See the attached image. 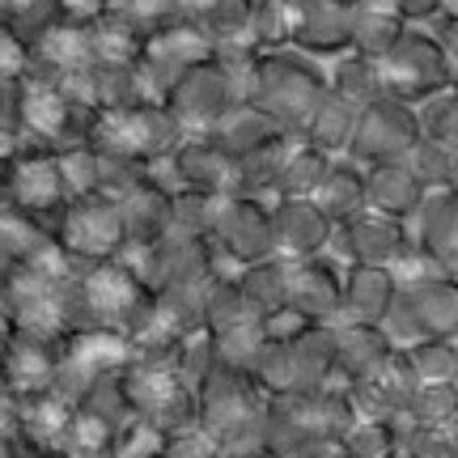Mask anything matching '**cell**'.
Returning <instances> with one entry per match:
<instances>
[{"label": "cell", "instance_id": "1", "mask_svg": "<svg viewBox=\"0 0 458 458\" xmlns=\"http://www.w3.org/2000/svg\"><path fill=\"white\" fill-rule=\"evenodd\" d=\"M68 323L77 331H119L123 340H140L153 323V289L136 272V263H77L68 280Z\"/></svg>", "mask_w": 458, "mask_h": 458}, {"label": "cell", "instance_id": "2", "mask_svg": "<svg viewBox=\"0 0 458 458\" xmlns=\"http://www.w3.org/2000/svg\"><path fill=\"white\" fill-rule=\"evenodd\" d=\"M102 114L85 106L68 85L47 81L38 72H26L13 81V128L26 136V145L68 153V148L94 145Z\"/></svg>", "mask_w": 458, "mask_h": 458}, {"label": "cell", "instance_id": "3", "mask_svg": "<svg viewBox=\"0 0 458 458\" xmlns=\"http://www.w3.org/2000/svg\"><path fill=\"white\" fill-rule=\"evenodd\" d=\"M263 411L267 394L246 369L216 365L199 382V428L216 442L221 458L263 454Z\"/></svg>", "mask_w": 458, "mask_h": 458}, {"label": "cell", "instance_id": "4", "mask_svg": "<svg viewBox=\"0 0 458 458\" xmlns=\"http://www.w3.org/2000/svg\"><path fill=\"white\" fill-rule=\"evenodd\" d=\"M323 94H327V64L297 47H276V51H259L246 102H255L259 111L276 119L280 128L301 136L306 119H310V111L318 106Z\"/></svg>", "mask_w": 458, "mask_h": 458}, {"label": "cell", "instance_id": "5", "mask_svg": "<svg viewBox=\"0 0 458 458\" xmlns=\"http://www.w3.org/2000/svg\"><path fill=\"white\" fill-rule=\"evenodd\" d=\"M382 327L394 340V348H411L420 340L458 344V276L428 272V276L399 280V297Z\"/></svg>", "mask_w": 458, "mask_h": 458}, {"label": "cell", "instance_id": "6", "mask_svg": "<svg viewBox=\"0 0 458 458\" xmlns=\"http://www.w3.org/2000/svg\"><path fill=\"white\" fill-rule=\"evenodd\" d=\"M377 68H382L386 94L411 102V106H420L433 94L454 85V64H450V55L442 51V43L433 38L428 26H408L403 38L377 60Z\"/></svg>", "mask_w": 458, "mask_h": 458}, {"label": "cell", "instance_id": "7", "mask_svg": "<svg viewBox=\"0 0 458 458\" xmlns=\"http://www.w3.org/2000/svg\"><path fill=\"white\" fill-rule=\"evenodd\" d=\"M55 242L72 263H111L128 255V229L114 196H85L72 199L60 221L51 225Z\"/></svg>", "mask_w": 458, "mask_h": 458}, {"label": "cell", "instance_id": "8", "mask_svg": "<svg viewBox=\"0 0 458 458\" xmlns=\"http://www.w3.org/2000/svg\"><path fill=\"white\" fill-rule=\"evenodd\" d=\"M208 246L221 272H238L246 263L276 255L272 242V199L259 196H221L208 229Z\"/></svg>", "mask_w": 458, "mask_h": 458}, {"label": "cell", "instance_id": "9", "mask_svg": "<svg viewBox=\"0 0 458 458\" xmlns=\"http://www.w3.org/2000/svg\"><path fill=\"white\" fill-rule=\"evenodd\" d=\"M182 140V128L179 119L165 111V102H136L128 111H114V114H102L98 123V136L94 145L111 148V153H123V157H136L140 165H153L170 157Z\"/></svg>", "mask_w": 458, "mask_h": 458}, {"label": "cell", "instance_id": "10", "mask_svg": "<svg viewBox=\"0 0 458 458\" xmlns=\"http://www.w3.org/2000/svg\"><path fill=\"white\" fill-rule=\"evenodd\" d=\"M162 102H165V111L179 119L182 136H208L246 98H242V89H238V81L225 72V64L213 55V60L196 64L191 72H182L179 85Z\"/></svg>", "mask_w": 458, "mask_h": 458}, {"label": "cell", "instance_id": "11", "mask_svg": "<svg viewBox=\"0 0 458 458\" xmlns=\"http://www.w3.org/2000/svg\"><path fill=\"white\" fill-rule=\"evenodd\" d=\"M425 131H420V111L403 98H377L360 111L357 136L344 157H352L357 165H382V162H408V153L416 148Z\"/></svg>", "mask_w": 458, "mask_h": 458}, {"label": "cell", "instance_id": "12", "mask_svg": "<svg viewBox=\"0 0 458 458\" xmlns=\"http://www.w3.org/2000/svg\"><path fill=\"white\" fill-rule=\"evenodd\" d=\"M128 259L136 263V272L145 276V284L153 293H165V289H196V284H208V280L221 272L208 238L179 233V229H170L162 242H153L148 250H136Z\"/></svg>", "mask_w": 458, "mask_h": 458}, {"label": "cell", "instance_id": "13", "mask_svg": "<svg viewBox=\"0 0 458 458\" xmlns=\"http://www.w3.org/2000/svg\"><path fill=\"white\" fill-rule=\"evenodd\" d=\"M213 55H216V43L199 30V26H191V21H174V26L157 30L153 38H145L140 60H136V72H140V81H145L148 98L162 102L165 94L179 85L182 72H191L196 64L213 60Z\"/></svg>", "mask_w": 458, "mask_h": 458}, {"label": "cell", "instance_id": "14", "mask_svg": "<svg viewBox=\"0 0 458 458\" xmlns=\"http://www.w3.org/2000/svg\"><path fill=\"white\" fill-rule=\"evenodd\" d=\"M148 179L165 191H204V196H233L238 165L208 140V136H182L179 148L148 170Z\"/></svg>", "mask_w": 458, "mask_h": 458}, {"label": "cell", "instance_id": "15", "mask_svg": "<svg viewBox=\"0 0 458 458\" xmlns=\"http://www.w3.org/2000/svg\"><path fill=\"white\" fill-rule=\"evenodd\" d=\"M411 250V233L408 221H394V216H382L374 208L348 216L335 225L331 233L327 255L340 267H357V263H377V267H394Z\"/></svg>", "mask_w": 458, "mask_h": 458}, {"label": "cell", "instance_id": "16", "mask_svg": "<svg viewBox=\"0 0 458 458\" xmlns=\"http://www.w3.org/2000/svg\"><path fill=\"white\" fill-rule=\"evenodd\" d=\"M60 360H64V340L13 327L9 348L0 357V391L13 394V399H34V394L55 391Z\"/></svg>", "mask_w": 458, "mask_h": 458}, {"label": "cell", "instance_id": "17", "mask_svg": "<svg viewBox=\"0 0 458 458\" xmlns=\"http://www.w3.org/2000/svg\"><path fill=\"white\" fill-rule=\"evenodd\" d=\"M9 187H13V208L17 213L34 216L43 225H55L72 196H68V182L60 174V157L47 148H26L9 170Z\"/></svg>", "mask_w": 458, "mask_h": 458}, {"label": "cell", "instance_id": "18", "mask_svg": "<svg viewBox=\"0 0 458 458\" xmlns=\"http://www.w3.org/2000/svg\"><path fill=\"white\" fill-rule=\"evenodd\" d=\"M352 17H357V0H297L289 47L327 64L352 51Z\"/></svg>", "mask_w": 458, "mask_h": 458}, {"label": "cell", "instance_id": "19", "mask_svg": "<svg viewBox=\"0 0 458 458\" xmlns=\"http://www.w3.org/2000/svg\"><path fill=\"white\" fill-rule=\"evenodd\" d=\"M331 221L310 196H276L272 199V242L280 259H314L331 246Z\"/></svg>", "mask_w": 458, "mask_h": 458}, {"label": "cell", "instance_id": "20", "mask_svg": "<svg viewBox=\"0 0 458 458\" xmlns=\"http://www.w3.org/2000/svg\"><path fill=\"white\" fill-rule=\"evenodd\" d=\"M344 272L327 250L314 259H293L289 276V310H297L306 323H340L344 314Z\"/></svg>", "mask_w": 458, "mask_h": 458}, {"label": "cell", "instance_id": "21", "mask_svg": "<svg viewBox=\"0 0 458 458\" xmlns=\"http://www.w3.org/2000/svg\"><path fill=\"white\" fill-rule=\"evenodd\" d=\"M293 136L297 131L280 128L276 119L267 111H259L255 102H238V106L208 131V140H213L233 165H242V162H250V157H263V153H272V148L289 145Z\"/></svg>", "mask_w": 458, "mask_h": 458}, {"label": "cell", "instance_id": "22", "mask_svg": "<svg viewBox=\"0 0 458 458\" xmlns=\"http://www.w3.org/2000/svg\"><path fill=\"white\" fill-rule=\"evenodd\" d=\"M119 213H123V229H128V255L148 250L174 229V191L145 179L119 196Z\"/></svg>", "mask_w": 458, "mask_h": 458}, {"label": "cell", "instance_id": "23", "mask_svg": "<svg viewBox=\"0 0 458 458\" xmlns=\"http://www.w3.org/2000/svg\"><path fill=\"white\" fill-rule=\"evenodd\" d=\"M399 297V272L377 267V263H357L344 272V314L340 323H374L382 327Z\"/></svg>", "mask_w": 458, "mask_h": 458}, {"label": "cell", "instance_id": "24", "mask_svg": "<svg viewBox=\"0 0 458 458\" xmlns=\"http://www.w3.org/2000/svg\"><path fill=\"white\" fill-rule=\"evenodd\" d=\"M394 340L386 327L374 323H335V374L340 382H360V377L382 374L394 360Z\"/></svg>", "mask_w": 458, "mask_h": 458}, {"label": "cell", "instance_id": "25", "mask_svg": "<svg viewBox=\"0 0 458 458\" xmlns=\"http://www.w3.org/2000/svg\"><path fill=\"white\" fill-rule=\"evenodd\" d=\"M68 89H72L85 106H94L98 114H114V111L136 106V102H148V89H145V81H140L136 64H98V60H94Z\"/></svg>", "mask_w": 458, "mask_h": 458}, {"label": "cell", "instance_id": "26", "mask_svg": "<svg viewBox=\"0 0 458 458\" xmlns=\"http://www.w3.org/2000/svg\"><path fill=\"white\" fill-rule=\"evenodd\" d=\"M425 187L411 174L408 162H382L365 170V199L369 208L382 216H394V221H411L425 204Z\"/></svg>", "mask_w": 458, "mask_h": 458}, {"label": "cell", "instance_id": "27", "mask_svg": "<svg viewBox=\"0 0 458 458\" xmlns=\"http://www.w3.org/2000/svg\"><path fill=\"white\" fill-rule=\"evenodd\" d=\"M72 425H77V408L64 394H34V399H17V433H26L30 442L60 450L64 454L72 442Z\"/></svg>", "mask_w": 458, "mask_h": 458}, {"label": "cell", "instance_id": "28", "mask_svg": "<svg viewBox=\"0 0 458 458\" xmlns=\"http://www.w3.org/2000/svg\"><path fill=\"white\" fill-rule=\"evenodd\" d=\"M357 123H360V106H352L348 98H340L335 89H327L318 106L310 111L306 128H301V140L314 148H323L331 157H344L352 136H357Z\"/></svg>", "mask_w": 458, "mask_h": 458}, {"label": "cell", "instance_id": "29", "mask_svg": "<svg viewBox=\"0 0 458 458\" xmlns=\"http://www.w3.org/2000/svg\"><path fill=\"white\" fill-rule=\"evenodd\" d=\"M182 21L199 26L216 47H225V43H250L255 0H182Z\"/></svg>", "mask_w": 458, "mask_h": 458}, {"label": "cell", "instance_id": "30", "mask_svg": "<svg viewBox=\"0 0 458 458\" xmlns=\"http://www.w3.org/2000/svg\"><path fill=\"white\" fill-rule=\"evenodd\" d=\"M238 276V289L250 301V310L259 318H272V314L289 310V276H293V259H280V255H267L259 263H246L233 272Z\"/></svg>", "mask_w": 458, "mask_h": 458}, {"label": "cell", "instance_id": "31", "mask_svg": "<svg viewBox=\"0 0 458 458\" xmlns=\"http://www.w3.org/2000/svg\"><path fill=\"white\" fill-rule=\"evenodd\" d=\"M310 199L335 225L348 221V216L365 213V208H369V199H365V165H357L352 157H335L327 170V179L318 182V191H314Z\"/></svg>", "mask_w": 458, "mask_h": 458}, {"label": "cell", "instance_id": "32", "mask_svg": "<svg viewBox=\"0 0 458 458\" xmlns=\"http://www.w3.org/2000/svg\"><path fill=\"white\" fill-rule=\"evenodd\" d=\"M327 89H335L340 98H348L352 106H369V102L386 98V85H382V68L377 60L360 55V51H344L335 60H327Z\"/></svg>", "mask_w": 458, "mask_h": 458}, {"label": "cell", "instance_id": "33", "mask_svg": "<svg viewBox=\"0 0 458 458\" xmlns=\"http://www.w3.org/2000/svg\"><path fill=\"white\" fill-rule=\"evenodd\" d=\"M403 30H408V21L391 13L382 0H360L357 17H352V51L369 55V60H382L403 38Z\"/></svg>", "mask_w": 458, "mask_h": 458}, {"label": "cell", "instance_id": "34", "mask_svg": "<svg viewBox=\"0 0 458 458\" xmlns=\"http://www.w3.org/2000/svg\"><path fill=\"white\" fill-rule=\"evenodd\" d=\"M0 17L9 21V30L30 51L38 47L51 30H60L64 21H72L60 0H0Z\"/></svg>", "mask_w": 458, "mask_h": 458}, {"label": "cell", "instance_id": "35", "mask_svg": "<svg viewBox=\"0 0 458 458\" xmlns=\"http://www.w3.org/2000/svg\"><path fill=\"white\" fill-rule=\"evenodd\" d=\"M331 153H323V148L306 145L301 136H297L293 145L284 148V162H280V187L276 196H314L318 191V182L327 179L331 170Z\"/></svg>", "mask_w": 458, "mask_h": 458}, {"label": "cell", "instance_id": "36", "mask_svg": "<svg viewBox=\"0 0 458 458\" xmlns=\"http://www.w3.org/2000/svg\"><path fill=\"white\" fill-rule=\"evenodd\" d=\"M85 38H89V60H98V64H136L140 47H145V38L136 30H128L111 13L85 21Z\"/></svg>", "mask_w": 458, "mask_h": 458}, {"label": "cell", "instance_id": "37", "mask_svg": "<svg viewBox=\"0 0 458 458\" xmlns=\"http://www.w3.org/2000/svg\"><path fill=\"white\" fill-rule=\"evenodd\" d=\"M408 357L411 374L420 386H442V382H458V344L454 340H420L411 348H399Z\"/></svg>", "mask_w": 458, "mask_h": 458}, {"label": "cell", "instance_id": "38", "mask_svg": "<svg viewBox=\"0 0 458 458\" xmlns=\"http://www.w3.org/2000/svg\"><path fill=\"white\" fill-rule=\"evenodd\" d=\"M106 13L119 17L128 30H136L140 38H153L157 30L182 21V0H111Z\"/></svg>", "mask_w": 458, "mask_h": 458}, {"label": "cell", "instance_id": "39", "mask_svg": "<svg viewBox=\"0 0 458 458\" xmlns=\"http://www.w3.org/2000/svg\"><path fill=\"white\" fill-rule=\"evenodd\" d=\"M416 111H420V131H425L428 140H437V145L458 153V85L433 94V98L420 102Z\"/></svg>", "mask_w": 458, "mask_h": 458}, {"label": "cell", "instance_id": "40", "mask_svg": "<svg viewBox=\"0 0 458 458\" xmlns=\"http://www.w3.org/2000/svg\"><path fill=\"white\" fill-rule=\"evenodd\" d=\"M60 157V174L68 182V196L85 199V196H102V162H98V148L81 145V148H68V153H55Z\"/></svg>", "mask_w": 458, "mask_h": 458}, {"label": "cell", "instance_id": "41", "mask_svg": "<svg viewBox=\"0 0 458 458\" xmlns=\"http://www.w3.org/2000/svg\"><path fill=\"white\" fill-rule=\"evenodd\" d=\"M216 199H221V196H204V191H179V196H174V229H179V233L208 238L213 216H216Z\"/></svg>", "mask_w": 458, "mask_h": 458}, {"label": "cell", "instance_id": "42", "mask_svg": "<svg viewBox=\"0 0 458 458\" xmlns=\"http://www.w3.org/2000/svg\"><path fill=\"white\" fill-rule=\"evenodd\" d=\"M26 72H30V47L0 17V81H21Z\"/></svg>", "mask_w": 458, "mask_h": 458}, {"label": "cell", "instance_id": "43", "mask_svg": "<svg viewBox=\"0 0 458 458\" xmlns=\"http://www.w3.org/2000/svg\"><path fill=\"white\" fill-rule=\"evenodd\" d=\"M165 458H221V450L204 428H191V433H179L165 442Z\"/></svg>", "mask_w": 458, "mask_h": 458}, {"label": "cell", "instance_id": "44", "mask_svg": "<svg viewBox=\"0 0 458 458\" xmlns=\"http://www.w3.org/2000/svg\"><path fill=\"white\" fill-rule=\"evenodd\" d=\"M391 13H399L408 26H428L433 17L442 13V4L445 0H382Z\"/></svg>", "mask_w": 458, "mask_h": 458}, {"label": "cell", "instance_id": "45", "mask_svg": "<svg viewBox=\"0 0 458 458\" xmlns=\"http://www.w3.org/2000/svg\"><path fill=\"white\" fill-rule=\"evenodd\" d=\"M428 30H433V38H437L442 51L450 55V64L458 68V17L454 13H437L433 21H428Z\"/></svg>", "mask_w": 458, "mask_h": 458}, {"label": "cell", "instance_id": "46", "mask_svg": "<svg viewBox=\"0 0 458 458\" xmlns=\"http://www.w3.org/2000/svg\"><path fill=\"white\" fill-rule=\"evenodd\" d=\"M26 136L13 128V123H0V170H13V162L26 153Z\"/></svg>", "mask_w": 458, "mask_h": 458}, {"label": "cell", "instance_id": "47", "mask_svg": "<svg viewBox=\"0 0 458 458\" xmlns=\"http://www.w3.org/2000/svg\"><path fill=\"white\" fill-rule=\"evenodd\" d=\"M60 4H64V13L72 17V21H94V17L106 13L111 0H60Z\"/></svg>", "mask_w": 458, "mask_h": 458}, {"label": "cell", "instance_id": "48", "mask_svg": "<svg viewBox=\"0 0 458 458\" xmlns=\"http://www.w3.org/2000/svg\"><path fill=\"white\" fill-rule=\"evenodd\" d=\"M17 433V399L0 391V437H13Z\"/></svg>", "mask_w": 458, "mask_h": 458}, {"label": "cell", "instance_id": "49", "mask_svg": "<svg viewBox=\"0 0 458 458\" xmlns=\"http://www.w3.org/2000/svg\"><path fill=\"white\" fill-rule=\"evenodd\" d=\"M0 123H13V81H0Z\"/></svg>", "mask_w": 458, "mask_h": 458}, {"label": "cell", "instance_id": "50", "mask_svg": "<svg viewBox=\"0 0 458 458\" xmlns=\"http://www.w3.org/2000/svg\"><path fill=\"white\" fill-rule=\"evenodd\" d=\"M13 213V187H9V170H0V216Z\"/></svg>", "mask_w": 458, "mask_h": 458}, {"label": "cell", "instance_id": "51", "mask_svg": "<svg viewBox=\"0 0 458 458\" xmlns=\"http://www.w3.org/2000/svg\"><path fill=\"white\" fill-rule=\"evenodd\" d=\"M64 458H119L114 450H68Z\"/></svg>", "mask_w": 458, "mask_h": 458}, {"label": "cell", "instance_id": "52", "mask_svg": "<svg viewBox=\"0 0 458 458\" xmlns=\"http://www.w3.org/2000/svg\"><path fill=\"white\" fill-rule=\"evenodd\" d=\"M9 335H13V323H9L4 310H0V357H4V348H9Z\"/></svg>", "mask_w": 458, "mask_h": 458}, {"label": "cell", "instance_id": "53", "mask_svg": "<svg viewBox=\"0 0 458 458\" xmlns=\"http://www.w3.org/2000/svg\"><path fill=\"white\" fill-rule=\"evenodd\" d=\"M0 458H9V437H0Z\"/></svg>", "mask_w": 458, "mask_h": 458}, {"label": "cell", "instance_id": "54", "mask_svg": "<svg viewBox=\"0 0 458 458\" xmlns=\"http://www.w3.org/2000/svg\"><path fill=\"white\" fill-rule=\"evenodd\" d=\"M153 458H165V454H153Z\"/></svg>", "mask_w": 458, "mask_h": 458}, {"label": "cell", "instance_id": "55", "mask_svg": "<svg viewBox=\"0 0 458 458\" xmlns=\"http://www.w3.org/2000/svg\"><path fill=\"white\" fill-rule=\"evenodd\" d=\"M357 4H360V0H357Z\"/></svg>", "mask_w": 458, "mask_h": 458}]
</instances>
